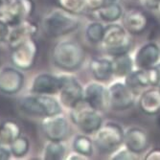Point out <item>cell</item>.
<instances>
[{
	"mask_svg": "<svg viewBox=\"0 0 160 160\" xmlns=\"http://www.w3.org/2000/svg\"><path fill=\"white\" fill-rule=\"evenodd\" d=\"M113 75L117 77H126L132 71V60L127 53L114 55L111 60Z\"/></svg>",
	"mask_w": 160,
	"mask_h": 160,
	"instance_id": "cell-23",
	"label": "cell"
},
{
	"mask_svg": "<svg viewBox=\"0 0 160 160\" xmlns=\"http://www.w3.org/2000/svg\"><path fill=\"white\" fill-rule=\"evenodd\" d=\"M25 84L22 70L14 66H5L0 69V92L5 95L19 93Z\"/></svg>",
	"mask_w": 160,
	"mask_h": 160,
	"instance_id": "cell-12",
	"label": "cell"
},
{
	"mask_svg": "<svg viewBox=\"0 0 160 160\" xmlns=\"http://www.w3.org/2000/svg\"><path fill=\"white\" fill-rule=\"evenodd\" d=\"M18 108L23 113L39 118L57 115L62 111V105L54 95L34 93L22 96L18 100Z\"/></svg>",
	"mask_w": 160,
	"mask_h": 160,
	"instance_id": "cell-2",
	"label": "cell"
},
{
	"mask_svg": "<svg viewBox=\"0 0 160 160\" xmlns=\"http://www.w3.org/2000/svg\"><path fill=\"white\" fill-rule=\"evenodd\" d=\"M38 55V42L35 38H29L12 49L11 62L14 67L22 71H27L35 65Z\"/></svg>",
	"mask_w": 160,
	"mask_h": 160,
	"instance_id": "cell-7",
	"label": "cell"
},
{
	"mask_svg": "<svg viewBox=\"0 0 160 160\" xmlns=\"http://www.w3.org/2000/svg\"><path fill=\"white\" fill-rule=\"evenodd\" d=\"M90 71L93 77L98 81L108 80L113 75L111 61L103 58L94 59L90 62Z\"/></svg>",
	"mask_w": 160,
	"mask_h": 160,
	"instance_id": "cell-22",
	"label": "cell"
},
{
	"mask_svg": "<svg viewBox=\"0 0 160 160\" xmlns=\"http://www.w3.org/2000/svg\"><path fill=\"white\" fill-rule=\"evenodd\" d=\"M12 156L9 146L0 144V160H8Z\"/></svg>",
	"mask_w": 160,
	"mask_h": 160,
	"instance_id": "cell-32",
	"label": "cell"
},
{
	"mask_svg": "<svg viewBox=\"0 0 160 160\" xmlns=\"http://www.w3.org/2000/svg\"><path fill=\"white\" fill-rule=\"evenodd\" d=\"M157 124H158V126L160 127V115L157 117Z\"/></svg>",
	"mask_w": 160,
	"mask_h": 160,
	"instance_id": "cell-37",
	"label": "cell"
},
{
	"mask_svg": "<svg viewBox=\"0 0 160 160\" xmlns=\"http://www.w3.org/2000/svg\"><path fill=\"white\" fill-rule=\"evenodd\" d=\"M138 158H139L138 153L128 150V148L122 151H119L112 156V159H116V160H133V159H138Z\"/></svg>",
	"mask_w": 160,
	"mask_h": 160,
	"instance_id": "cell-30",
	"label": "cell"
},
{
	"mask_svg": "<svg viewBox=\"0 0 160 160\" xmlns=\"http://www.w3.org/2000/svg\"><path fill=\"white\" fill-rule=\"evenodd\" d=\"M105 28L100 22H92L86 27V38L92 43H99L103 39Z\"/></svg>",
	"mask_w": 160,
	"mask_h": 160,
	"instance_id": "cell-28",
	"label": "cell"
},
{
	"mask_svg": "<svg viewBox=\"0 0 160 160\" xmlns=\"http://www.w3.org/2000/svg\"><path fill=\"white\" fill-rule=\"evenodd\" d=\"M124 143L128 150L139 153L147 148L149 140L144 130L138 128H132L124 134Z\"/></svg>",
	"mask_w": 160,
	"mask_h": 160,
	"instance_id": "cell-19",
	"label": "cell"
},
{
	"mask_svg": "<svg viewBox=\"0 0 160 160\" xmlns=\"http://www.w3.org/2000/svg\"><path fill=\"white\" fill-rule=\"evenodd\" d=\"M158 11H159V12H160V5H159V7H158Z\"/></svg>",
	"mask_w": 160,
	"mask_h": 160,
	"instance_id": "cell-39",
	"label": "cell"
},
{
	"mask_svg": "<svg viewBox=\"0 0 160 160\" xmlns=\"http://www.w3.org/2000/svg\"><path fill=\"white\" fill-rule=\"evenodd\" d=\"M101 43L102 46L113 56L127 53L130 45L126 29L118 24H110L105 28Z\"/></svg>",
	"mask_w": 160,
	"mask_h": 160,
	"instance_id": "cell-6",
	"label": "cell"
},
{
	"mask_svg": "<svg viewBox=\"0 0 160 160\" xmlns=\"http://www.w3.org/2000/svg\"><path fill=\"white\" fill-rule=\"evenodd\" d=\"M160 57L159 47L153 42L143 45L135 55V65L138 68L146 69L156 64Z\"/></svg>",
	"mask_w": 160,
	"mask_h": 160,
	"instance_id": "cell-18",
	"label": "cell"
},
{
	"mask_svg": "<svg viewBox=\"0 0 160 160\" xmlns=\"http://www.w3.org/2000/svg\"><path fill=\"white\" fill-rule=\"evenodd\" d=\"M123 24L129 34L138 35L145 31L148 25L147 16L138 9H130L123 17Z\"/></svg>",
	"mask_w": 160,
	"mask_h": 160,
	"instance_id": "cell-17",
	"label": "cell"
},
{
	"mask_svg": "<svg viewBox=\"0 0 160 160\" xmlns=\"http://www.w3.org/2000/svg\"><path fill=\"white\" fill-rule=\"evenodd\" d=\"M65 147L62 141L48 140L42 150V159L60 160L65 155Z\"/></svg>",
	"mask_w": 160,
	"mask_h": 160,
	"instance_id": "cell-24",
	"label": "cell"
},
{
	"mask_svg": "<svg viewBox=\"0 0 160 160\" xmlns=\"http://www.w3.org/2000/svg\"><path fill=\"white\" fill-rule=\"evenodd\" d=\"M139 108L146 114L153 115L160 112V89L152 88L145 91L139 99Z\"/></svg>",
	"mask_w": 160,
	"mask_h": 160,
	"instance_id": "cell-20",
	"label": "cell"
},
{
	"mask_svg": "<svg viewBox=\"0 0 160 160\" xmlns=\"http://www.w3.org/2000/svg\"><path fill=\"white\" fill-rule=\"evenodd\" d=\"M9 147H10L12 156L17 158H23L24 156L28 154L29 151H30L31 144L26 136L20 135L18 138L14 140Z\"/></svg>",
	"mask_w": 160,
	"mask_h": 160,
	"instance_id": "cell-27",
	"label": "cell"
},
{
	"mask_svg": "<svg viewBox=\"0 0 160 160\" xmlns=\"http://www.w3.org/2000/svg\"><path fill=\"white\" fill-rule=\"evenodd\" d=\"M20 135H22V129L18 122L5 120L0 124V144L10 146Z\"/></svg>",
	"mask_w": 160,
	"mask_h": 160,
	"instance_id": "cell-21",
	"label": "cell"
},
{
	"mask_svg": "<svg viewBox=\"0 0 160 160\" xmlns=\"http://www.w3.org/2000/svg\"><path fill=\"white\" fill-rule=\"evenodd\" d=\"M41 130L47 140L64 141L70 132V127L67 119L62 113L42 118Z\"/></svg>",
	"mask_w": 160,
	"mask_h": 160,
	"instance_id": "cell-11",
	"label": "cell"
},
{
	"mask_svg": "<svg viewBox=\"0 0 160 160\" xmlns=\"http://www.w3.org/2000/svg\"><path fill=\"white\" fill-rule=\"evenodd\" d=\"M61 88V78L50 73H39L36 75L30 85V92L42 95L59 94Z\"/></svg>",
	"mask_w": 160,
	"mask_h": 160,
	"instance_id": "cell-14",
	"label": "cell"
},
{
	"mask_svg": "<svg viewBox=\"0 0 160 160\" xmlns=\"http://www.w3.org/2000/svg\"><path fill=\"white\" fill-rule=\"evenodd\" d=\"M71 119L84 133H93L102 126V118L99 111L88 106L85 108L77 106L72 109Z\"/></svg>",
	"mask_w": 160,
	"mask_h": 160,
	"instance_id": "cell-10",
	"label": "cell"
},
{
	"mask_svg": "<svg viewBox=\"0 0 160 160\" xmlns=\"http://www.w3.org/2000/svg\"><path fill=\"white\" fill-rule=\"evenodd\" d=\"M125 83L132 89L139 88V87H147L149 85L155 86L157 83V73L154 66L132 71L126 76Z\"/></svg>",
	"mask_w": 160,
	"mask_h": 160,
	"instance_id": "cell-16",
	"label": "cell"
},
{
	"mask_svg": "<svg viewBox=\"0 0 160 160\" xmlns=\"http://www.w3.org/2000/svg\"><path fill=\"white\" fill-rule=\"evenodd\" d=\"M123 128L115 123L102 125L96 132L94 141L96 146L103 152H112L124 143Z\"/></svg>",
	"mask_w": 160,
	"mask_h": 160,
	"instance_id": "cell-5",
	"label": "cell"
},
{
	"mask_svg": "<svg viewBox=\"0 0 160 160\" xmlns=\"http://www.w3.org/2000/svg\"><path fill=\"white\" fill-rule=\"evenodd\" d=\"M7 1H10V0H0V4L4 3V2H7Z\"/></svg>",
	"mask_w": 160,
	"mask_h": 160,
	"instance_id": "cell-38",
	"label": "cell"
},
{
	"mask_svg": "<svg viewBox=\"0 0 160 160\" xmlns=\"http://www.w3.org/2000/svg\"><path fill=\"white\" fill-rule=\"evenodd\" d=\"M83 101L95 110H104L108 106V89L99 82H90L83 88Z\"/></svg>",
	"mask_w": 160,
	"mask_h": 160,
	"instance_id": "cell-15",
	"label": "cell"
},
{
	"mask_svg": "<svg viewBox=\"0 0 160 160\" xmlns=\"http://www.w3.org/2000/svg\"><path fill=\"white\" fill-rule=\"evenodd\" d=\"M146 159L147 160H160V149H154L151 151L147 154Z\"/></svg>",
	"mask_w": 160,
	"mask_h": 160,
	"instance_id": "cell-34",
	"label": "cell"
},
{
	"mask_svg": "<svg viewBox=\"0 0 160 160\" xmlns=\"http://www.w3.org/2000/svg\"><path fill=\"white\" fill-rule=\"evenodd\" d=\"M60 8L74 14L82 13L86 8L84 0H58Z\"/></svg>",
	"mask_w": 160,
	"mask_h": 160,
	"instance_id": "cell-29",
	"label": "cell"
},
{
	"mask_svg": "<svg viewBox=\"0 0 160 160\" xmlns=\"http://www.w3.org/2000/svg\"><path fill=\"white\" fill-rule=\"evenodd\" d=\"M66 158L69 159V160H79V159H80V160H83V159H87L88 157H86V156H84V155L79 153V152H74L73 153H71L70 155H68Z\"/></svg>",
	"mask_w": 160,
	"mask_h": 160,
	"instance_id": "cell-35",
	"label": "cell"
},
{
	"mask_svg": "<svg viewBox=\"0 0 160 160\" xmlns=\"http://www.w3.org/2000/svg\"><path fill=\"white\" fill-rule=\"evenodd\" d=\"M134 91L126 83L115 82L108 88V106L114 110H125L134 103Z\"/></svg>",
	"mask_w": 160,
	"mask_h": 160,
	"instance_id": "cell-9",
	"label": "cell"
},
{
	"mask_svg": "<svg viewBox=\"0 0 160 160\" xmlns=\"http://www.w3.org/2000/svg\"><path fill=\"white\" fill-rule=\"evenodd\" d=\"M143 3L149 9H158L160 0H143Z\"/></svg>",
	"mask_w": 160,
	"mask_h": 160,
	"instance_id": "cell-33",
	"label": "cell"
},
{
	"mask_svg": "<svg viewBox=\"0 0 160 160\" xmlns=\"http://www.w3.org/2000/svg\"><path fill=\"white\" fill-rule=\"evenodd\" d=\"M54 64L62 70L71 72L79 69L84 62L85 53L78 41L66 39L59 41L52 51Z\"/></svg>",
	"mask_w": 160,
	"mask_h": 160,
	"instance_id": "cell-3",
	"label": "cell"
},
{
	"mask_svg": "<svg viewBox=\"0 0 160 160\" xmlns=\"http://www.w3.org/2000/svg\"><path fill=\"white\" fill-rule=\"evenodd\" d=\"M79 26L80 20L76 18V14L62 8L49 11L41 19L42 31L50 38H60L71 34Z\"/></svg>",
	"mask_w": 160,
	"mask_h": 160,
	"instance_id": "cell-1",
	"label": "cell"
},
{
	"mask_svg": "<svg viewBox=\"0 0 160 160\" xmlns=\"http://www.w3.org/2000/svg\"><path fill=\"white\" fill-rule=\"evenodd\" d=\"M108 3H109V0H84L86 10H90L93 12L99 10Z\"/></svg>",
	"mask_w": 160,
	"mask_h": 160,
	"instance_id": "cell-31",
	"label": "cell"
},
{
	"mask_svg": "<svg viewBox=\"0 0 160 160\" xmlns=\"http://www.w3.org/2000/svg\"><path fill=\"white\" fill-rule=\"evenodd\" d=\"M60 78V102L63 107L73 109L83 101V88L74 76L64 74L61 75Z\"/></svg>",
	"mask_w": 160,
	"mask_h": 160,
	"instance_id": "cell-8",
	"label": "cell"
},
{
	"mask_svg": "<svg viewBox=\"0 0 160 160\" xmlns=\"http://www.w3.org/2000/svg\"><path fill=\"white\" fill-rule=\"evenodd\" d=\"M95 12L102 20L107 22H114L122 17V8L116 2L108 3Z\"/></svg>",
	"mask_w": 160,
	"mask_h": 160,
	"instance_id": "cell-25",
	"label": "cell"
},
{
	"mask_svg": "<svg viewBox=\"0 0 160 160\" xmlns=\"http://www.w3.org/2000/svg\"><path fill=\"white\" fill-rule=\"evenodd\" d=\"M38 33V25L29 18L24 19L16 25L10 26V32L6 43L11 49H12L29 38H35Z\"/></svg>",
	"mask_w": 160,
	"mask_h": 160,
	"instance_id": "cell-13",
	"label": "cell"
},
{
	"mask_svg": "<svg viewBox=\"0 0 160 160\" xmlns=\"http://www.w3.org/2000/svg\"><path fill=\"white\" fill-rule=\"evenodd\" d=\"M35 8L34 0H10L0 4V18L9 26H13L30 18Z\"/></svg>",
	"mask_w": 160,
	"mask_h": 160,
	"instance_id": "cell-4",
	"label": "cell"
},
{
	"mask_svg": "<svg viewBox=\"0 0 160 160\" xmlns=\"http://www.w3.org/2000/svg\"><path fill=\"white\" fill-rule=\"evenodd\" d=\"M74 152H79L86 157H89L93 153L92 140L85 135H77L72 143Z\"/></svg>",
	"mask_w": 160,
	"mask_h": 160,
	"instance_id": "cell-26",
	"label": "cell"
},
{
	"mask_svg": "<svg viewBox=\"0 0 160 160\" xmlns=\"http://www.w3.org/2000/svg\"><path fill=\"white\" fill-rule=\"evenodd\" d=\"M154 67L156 69V73H157V83H156V87L160 88V63L155 64Z\"/></svg>",
	"mask_w": 160,
	"mask_h": 160,
	"instance_id": "cell-36",
	"label": "cell"
}]
</instances>
